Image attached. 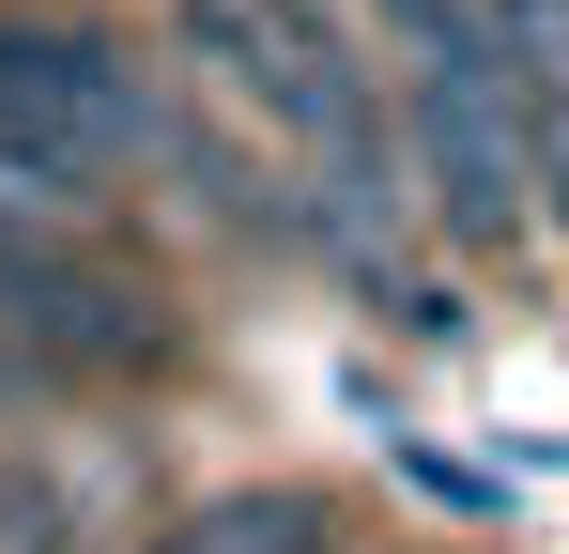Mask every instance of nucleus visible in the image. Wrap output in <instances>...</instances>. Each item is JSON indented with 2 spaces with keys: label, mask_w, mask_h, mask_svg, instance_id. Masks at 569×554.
<instances>
[{
  "label": "nucleus",
  "mask_w": 569,
  "mask_h": 554,
  "mask_svg": "<svg viewBox=\"0 0 569 554\" xmlns=\"http://www.w3.org/2000/svg\"><path fill=\"white\" fill-rule=\"evenodd\" d=\"M154 123H170V92L139 78V47L108 16H47V0L0 16V200L78 216L93 185L154 170Z\"/></svg>",
  "instance_id": "nucleus-1"
},
{
  "label": "nucleus",
  "mask_w": 569,
  "mask_h": 554,
  "mask_svg": "<svg viewBox=\"0 0 569 554\" xmlns=\"http://www.w3.org/2000/svg\"><path fill=\"white\" fill-rule=\"evenodd\" d=\"M385 31H400V62H462V47H492V0H370Z\"/></svg>",
  "instance_id": "nucleus-5"
},
{
  "label": "nucleus",
  "mask_w": 569,
  "mask_h": 554,
  "mask_svg": "<svg viewBox=\"0 0 569 554\" xmlns=\"http://www.w3.org/2000/svg\"><path fill=\"white\" fill-rule=\"evenodd\" d=\"M0 339H31L47 369H170L186 324L154 277H108L47 200H0Z\"/></svg>",
  "instance_id": "nucleus-2"
},
{
  "label": "nucleus",
  "mask_w": 569,
  "mask_h": 554,
  "mask_svg": "<svg viewBox=\"0 0 569 554\" xmlns=\"http://www.w3.org/2000/svg\"><path fill=\"white\" fill-rule=\"evenodd\" d=\"M400 170L416 200L462 231V247H508L523 231V78H508V47H462V62H416L400 92Z\"/></svg>",
  "instance_id": "nucleus-3"
},
{
  "label": "nucleus",
  "mask_w": 569,
  "mask_h": 554,
  "mask_svg": "<svg viewBox=\"0 0 569 554\" xmlns=\"http://www.w3.org/2000/svg\"><path fill=\"white\" fill-rule=\"evenodd\" d=\"M139 554H355V540H339V493H308V477H247V493L186 508V524H154Z\"/></svg>",
  "instance_id": "nucleus-4"
}]
</instances>
